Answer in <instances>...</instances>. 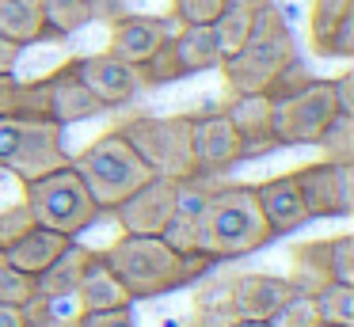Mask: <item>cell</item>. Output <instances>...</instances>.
Segmentation results:
<instances>
[{"label": "cell", "mask_w": 354, "mask_h": 327, "mask_svg": "<svg viewBox=\"0 0 354 327\" xmlns=\"http://www.w3.org/2000/svg\"><path fill=\"white\" fill-rule=\"evenodd\" d=\"M103 259L133 301H153L160 293H176V289L191 286V281L206 278L214 270L209 255H198V251L176 255L160 236H130V232L118 236L103 251Z\"/></svg>", "instance_id": "cell-1"}, {"label": "cell", "mask_w": 354, "mask_h": 327, "mask_svg": "<svg viewBox=\"0 0 354 327\" xmlns=\"http://www.w3.org/2000/svg\"><path fill=\"white\" fill-rule=\"evenodd\" d=\"M270 240H274V232H270L259 202H255V187H248V183L214 187L202 213L194 217V247L214 263L244 259L252 251L267 247Z\"/></svg>", "instance_id": "cell-2"}, {"label": "cell", "mask_w": 354, "mask_h": 327, "mask_svg": "<svg viewBox=\"0 0 354 327\" xmlns=\"http://www.w3.org/2000/svg\"><path fill=\"white\" fill-rule=\"evenodd\" d=\"M293 57H297V46H293L290 23H286V15L267 0V4L255 8L248 42L240 46L232 57H225L217 68H221V76H225L229 95H252V91L267 88L278 76V68Z\"/></svg>", "instance_id": "cell-3"}, {"label": "cell", "mask_w": 354, "mask_h": 327, "mask_svg": "<svg viewBox=\"0 0 354 327\" xmlns=\"http://www.w3.org/2000/svg\"><path fill=\"white\" fill-rule=\"evenodd\" d=\"M73 167H77V175L84 179L92 202L100 205V213H111L122 198H130L141 183L153 179L149 164L130 149V141H126L118 129H111V133L95 137L92 144H84V149L73 156Z\"/></svg>", "instance_id": "cell-4"}, {"label": "cell", "mask_w": 354, "mask_h": 327, "mask_svg": "<svg viewBox=\"0 0 354 327\" xmlns=\"http://www.w3.org/2000/svg\"><path fill=\"white\" fill-rule=\"evenodd\" d=\"M24 205L31 209V221L42 228H54V232L77 240L84 228L95 225L100 217V205L92 202L84 179L77 175L73 160L57 171H46L42 179L24 183Z\"/></svg>", "instance_id": "cell-5"}, {"label": "cell", "mask_w": 354, "mask_h": 327, "mask_svg": "<svg viewBox=\"0 0 354 327\" xmlns=\"http://www.w3.org/2000/svg\"><path fill=\"white\" fill-rule=\"evenodd\" d=\"M118 133L130 141V149L149 164L153 175L164 179H191L198 175L191 149V114H171V118H156V114H133L118 126Z\"/></svg>", "instance_id": "cell-6"}, {"label": "cell", "mask_w": 354, "mask_h": 327, "mask_svg": "<svg viewBox=\"0 0 354 327\" xmlns=\"http://www.w3.org/2000/svg\"><path fill=\"white\" fill-rule=\"evenodd\" d=\"M335 114H339V106H335V95H331V84L316 76L308 88H301V91H293V95H286L274 103V122H270V129H274L278 149L316 144Z\"/></svg>", "instance_id": "cell-7"}, {"label": "cell", "mask_w": 354, "mask_h": 327, "mask_svg": "<svg viewBox=\"0 0 354 327\" xmlns=\"http://www.w3.org/2000/svg\"><path fill=\"white\" fill-rule=\"evenodd\" d=\"M305 198L308 221L324 217H351L354 213V164H328L316 160L297 171H290Z\"/></svg>", "instance_id": "cell-8"}, {"label": "cell", "mask_w": 354, "mask_h": 327, "mask_svg": "<svg viewBox=\"0 0 354 327\" xmlns=\"http://www.w3.org/2000/svg\"><path fill=\"white\" fill-rule=\"evenodd\" d=\"M176 194L179 183L164 179V175H153L149 183H141L130 198L115 205V221L122 225V232L130 236H160V228L168 225V217L176 213Z\"/></svg>", "instance_id": "cell-9"}, {"label": "cell", "mask_w": 354, "mask_h": 327, "mask_svg": "<svg viewBox=\"0 0 354 327\" xmlns=\"http://www.w3.org/2000/svg\"><path fill=\"white\" fill-rule=\"evenodd\" d=\"M191 149H194L198 171H206V175H221L244 160V141L232 129V122L225 118V111L191 114Z\"/></svg>", "instance_id": "cell-10"}, {"label": "cell", "mask_w": 354, "mask_h": 327, "mask_svg": "<svg viewBox=\"0 0 354 327\" xmlns=\"http://www.w3.org/2000/svg\"><path fill=\"white\" fill-rule=\"evenodd\" d=\"M73 68L84 80V88L103 103V111L126 106L141 91L138 68L118 61L115 53H84V57H73Z\"/></svg>", "instance_id": "cell-11"}, {"label": "cell", "mask_w": 354, "mask_h": 327, "mask_svg": "<svg viewBox=\"0 0 354 327\" xmlns=\"http://www.w3.org/2000/svg\"><path fill=\"white\" fill-rule=\"evenodd\" d=\"M65 126L57 122H27L24 129V141H19L16 156L4 171H12L19 183H31V179H42L46 171H57V167L69 164V152H65Z\"/></svg>", "instance_id": "cell-12"}, {"label": "cell", "mask_w": 354, "mask_h": 327, "mask_svg": "<svg viewBox=\"0 0 354 327\" xmlns=\"http://www.w3.org/2000/svg\"><path fill=\"white\" fill-rule=\"evenodd\" d=\"M293 289L278 274H236L232 281H225V301L232 308V319H255L267 324L274 316V308L282 301H290Z\"/></svg>", "instance_id": "cell-13"}, {"label": "cell", "mask_w": 354, "mask_h": 327, "mask_svg": "<svg viewBox=\"0 0 354 327\" xmlns=\"http://www.w3.org/2000/svg\"><path fill=\"white\" fill-rule=\"evenodd\" d=\"M225 118L232 122V129L244 141V160L252 156H267V152L278 149L274 141V103H270L263 91H252V95H232L229 106H225Z\"/></svg>", "instance_id": "cell-14"}, {"label": "cell", "mask_w": 354, "mask_h": 327, "mask_svg": "<svg viewBox=\"0 0 354 327\" xmlns=\"http://www.w3.org/2000/svg\"><path fill=\"white\" fill-rule=\"evenodd\" d=\"M168 38H171V27L160 15H130L126 12L122 19L111 23V50L107 53H115L118 61L138 68L141 61H145L160 42H168Z\"/></svg>", "instance_id": "cell-15"}, {"label": "cell", "mask_w": 354, "mask_h": 327, "mask_svg": "<svg viewBox=\"0 0 354 327\" xmlns=\"http://www.w3.org/2000/svg\"><path fill=\"white\" fill-rule=\"evenodd\" d=\"M46 80H50V118L57 126H73V122H88L95 114H103V103L84 88V80L73 68V57L65 65H57Z\"/></svg>", "instance_id": "cell-16"}, {"label": "cell", "mask_w": 354, "mask_h": 327, "mask_svg": "<svg viewBox=\"0 0 354 327\" xmlns=\"http://www.w3.org/2000/svg\"><path fill=\"white\" fill-rule=\"evenodd\" d=\"M255 202H259V209H263V217H267L274 236L297 232L301 225H308L305 198H301L293 175H274L267 183H255Z\"/></svg>", "instance_id": "cell-17"}, {"label": "cell", "mask_w": 354, "mask_h": 327, "mask_svg": "<svg viewBox=\"0 0 354 327\" xmlns=\"http://www.w3.org/2000/svg\"><path fill=\"white\" fill-rule=\"evenodd\" d=\"M80 312H103V308H130L133 297L126 293V286L115 278V270L107 266L103 251H92L84 274H80V286L73 293Z\"/></svg>", "instance_id": "cell-18"}, {"label": "cell", "mask_w": 354, "mask_h": 327, "mask_svg": "<svg viewBox=\"0 0 354 327\" xmlns=\"http://www.w3.org/2000/svg\"><path fill=\"white\" fill-rule=\"evenodd\" d=\"M69 236H62V232H54V228H42V225H31L24 236H19L16 243H12L8 251H4V263H12L16 270H24V274H31V278H39L42 270H46L50 263H54L57 255H62L65 247H69Z\"/></svg>", "instance_id": "cell-19"}, {"label": "cell", "mask_w": 354, "mask_h": 327, "mask_svg": "<svg viewBox=\"0 0 354 327\" xmlns=\"http://www.w3.org/2000/svg\"><path fill=\"white\" fill-rule=\"evenodd\" d=\"M293 293L313 297L316 289H324L331 278V243L328 240H301L290 247V274H286Z\"/></svg>", "instance_id": "cell-20"}, {"label": "cell", "mask_w": 354, "mask_h": 327, "mask_svg": "<svg viewBox=\"0 0 354 327\" xmlns=\"http://www.w3.org/2000/svg\"><path fill=\"white\" fill-rule=\"evenodd\" d=\"M88 259H92V247H80V243L73 240L69 247H65L62 255H57L54 263H50L46 270L35 278V289H39L42 301H73V293H77V286H80V274H84Z\"/></svg>", "instance_id": "cell-21"}, {"label": "cell", "mask_w": 354, "mask_h": 327, "mask_svg": "<svg viewBox=\"0 0 354 327\" xmlns=\"http://www.w3.org/2000/svg\"><path fill=\"white\" fill-rule=\"evenodd\" d=\"M171 46H176L183 76L209 73V68L221 65L217 38H214V27H209V23H187V27H179V35H171Z\"/></svg>", "instance_id": "cell-22"}, {"label": "cell", "mask_w": 354, "mask_h": 327, "mask_svg": "<svg viewBox=\"0 0 354 327\" xmlns=\"http://www.w3.org/2000/svg\"><path fill=\"white\" fill-rule=\"evenodd\" d=\"M0 35L16 42L19 50L46 42V23H42L39 0H0Z\"/></svg>", "instance_id": "cell-23"}, {"label": "cell", "mask_w": 354, "mask_h": 327, "mask_svg": "<svg viewBox=\"0 0 354 327\" xmlns=\"http://www.w3.org/2000/svg\"><path fill=\"white\" fill-rule=\"evenodd\" d=\"M42 23H46V38H69L92 19V4L88 0H39Z\"/></svg>", "instance_id": "cell-24"}, {"label": "cell", "mask_w": 354, "mask_h": 327, "mask_svg": "<svg viewBox=\"0 0 354 327\" xmlns=\"http://www.w3.org/2000/svg\"><path fill=\"white\" fill-rule=\"evenodd\" d=\"M252 19H255V8L225 4V12L209 23V27H214V38H217V53H221V61L232 57V53L248 42V35H252Z\"/></svg>", "instance_id": "cell-25"}, {"label": "cell", "mask_w": 354, "mask_h": 327, "mask_svg": "<svg viewBox=\"0 0 354 327\" xmlns=\"http://www.w3.org/2000/svg\"><path fill=\"white\" fill-rule=\"evenodd\" d=\"M316 316L320 324L331 327H354V286H343V281H328L324 289L313 293Z\"/></svg>", "instance_id": "cell-26"}, {"label": "cell", "mask_w": 354, "mask_h": 327, "mask_svg": "<svg viewBox=\"0 0 354 327\" xmlns=\"http://www.w3.org/2000/svg\"><path fill=\"white\" fill-rule=\"evenodd\" d=\"M313 4V15H308V35H313V50L320 57H328V42H331V30L339 27L346 12L354 8V0H308Z\"/></svg>", "instance_id": "cell-27"}, {"label": "cell", "mask_w": 354, "mask_h": 327, "mask_svg": "<svg viewBox=\"0 0 354 327\" xmlns=\"http://www.w3.org/2000/svg\"><path fill=\"white\" fill-rule=\"evenodd\" d=\"M316 149L324 152L328 164H354V114H335L320 133Z\"/></svg>", "instance_id": "cell-28"}, {"label": "cell", "mask_w": 354, "mask_h": 327, "mask_svg": "<svg viewBox=\"0 0 354 327\" xmlns=\"http://www.w3.org/2000/svg\"><path fill=\"white\" fill-rule=\"evenodd\" d=\"M138 80H141V88H164V84H171V80H183V68H179V57H176L171 38H168V42H160L138 65Z\"/></svg>", "instance_id": "cell-29"}, {"label": "cell", "mask_w": 354, "mask_h": 327, "mask_svg": "<svg viewBox=\"0 0 354 327\" xmlns=\"http://www.w3.org/2000/svg\"><path fill=\"white\" fill-rule=\"evenodd\" d=\"M16 118L24 122H54L50 118V80H19V95H16Z\"/></svg>", "instance_id": "cell-30"}, {"label": "cell", "mask_w": 354, "mask_h": 327, "mask_svg": "<svg viewBox=\"0 0 354 327\" xmlns=\"http://www.w3.org/2000/svg\"><path fill=\"white\" fill-rule=\"evenodd\" d=\"M316 80V73L305 65L301 57H293V61H286L282 68H278V76L263 88V95L270 99V103H278V99H286V95H293V91H301V88H308V84Z\"/></svg>", "instance_id": "cell-31"}, {"label": "cell", "mask_w": 354, "mask_h": 327, "mask_svg": "<svg viewBox=\"0 0 354 327\" xmlns=\"http://www.w3.org/2000/svg\"><path fill=\"white\" fill-rule=\"evenodd\" d=\"M39 297L35 289V278L24 270H16L12 263L0 259V304H16V308H27V304Z\"/></svg>", "instance_id": "cell-32"}, {"label": "cell", "mask_w": 354, "mask_h": 327, "mask_svg": "<svg viewBox=\"0 0 354 327\" xmlns=\"http://www.w3.org/2000/svg\"><path fill=\"white\" fill-rule=\"evenodd\" d=\"M267 327H320V316H316L313 297L293 293L290 301H282L274 308V316L267 319Z\"/></svg>", "instance_id": "cell-33"}, {"label": "cell", "mask_w": 354, "mask_h": 327, "mask_svg": "<svg viewBox=\"0 0 354 327\" xmlns=\"http://www.w3.org/2000/svg\"><path fill=\"white\" fill-rule=\"evenodd\" d=\"M160 240L168 243L171 251H176V255H194V217L191 213H183V209H176L168 217V225L160 228Z\"/></svg>", "instance_id": "cell-34"}, {"label": "cell", "mask_w": 354, "mask_h": 327, "mask_svg": "<svg viewBox=\"0 0 354 327\" xmlns=\"http://www.w3.org/2000/svg\"><path fill=\"white\" fill-rule=\"evenodd\" d=\"M328 243H331V278L343 281V286H354V236L339 232Z\"/></svg>", "instance_id": "cell-35"}, {"label": "cell", "mask_w": 354, "mask_h": 327, "mask_svg": "<svg viewBox=\"0 0 354 327\" xmlns=\"http://www.w3.org/2000/svg\"><path fill=\"white\" fill-rule=\"evenodd\" d=\"M31 225H35V221H31V209H27L24 202L8 205V209H0V255H4V251H8Z\"/></svg>", "instance_id": "cell-36"}, {"label": "cell", "mask_w": 354, "mask_h": 327, "mask_svg": "<svg viewBox=\"0 0 354 327\" xmlns=\"http://www.w3.org/2000/svg\"><path fill=\"white\" fill-rule=\"evenodd\" d=\"M27 327H80V324H77V312H57L54 301L35 297L27 304Z\"/></svg>", "instance_id": "cell-37"}, {"label": "cell", "mask_w": 354, "mask_h": 327, "mask_svg": "<svg viewBox=\"0 0 354 327\" xmlns=\"http://www.w3.org/2000/svg\"><path fill=\"white\" fill-rule=\"evenodd\" d=\"M171 12L183 23H214L225 12V0H171Z\"/></svg>", "instance_id": "cell-38"}, {"label": "cell", "mask_w": 354, "mask_h": 327, "mask_svg": "<svg viewBox=\"0 0 354 327\" xmlns=\"http://www.w3.org/2000/svg\"><path fill=\"white\" fill-rule=\"evenodd\" d=\"M328 57H343V61H351V57H354V8L343 15V19H339V27L331 30Z\"/></svg>", "instance_id": "cell-39"}, {"label": "cell", "mask_w": 354, "mask_h": 327, "mask_svg": "<svg viewBox=\"0 0 354 327\" xmlns=\"http://www.w3.org/2000/svg\"><path fill=\"white\" fill-rule=\"evenodd\" d=\"M80 327H138L130 308H103V312H77Z\"/></svg>", "instance_id": "cell-40"}, {"label": "cell", "mask_w": 354, "mask_h": 327, "mask_svg": "<svg viewBox=\"0 0 354 327\" xmlns=\"http://www.w3.org/2000/svg\"><path fill=\"white\" fill-rule=\"evenodd\" d=\"M328 84H331L339 114H354V73H339V76H331Z\"/></svg>", "instance_id": "cell-41"}, {"label": "cell", "mask_w": 354, "mask_h": 327, "mask_svg": "<svg viewBox=\"0 0 354 327\" xmlns=\"http://www.w3.org/2000/svg\"><path fill=\"white\" fill-rule=\"evenodd\" d=\"M16 95H19V76L0 73V118H16Z\"/></svg>", "instance_id": "cell-42"}, {"label": "cell", "mask_w": 354, "mask_h": 327, "mask_svg": "<svg viewBox=\"0 0 354 327\" xmlns=\"http://www.w3.org/2000/svg\"><path fill=\"white\" fill-rule=\"evenodd\" d=\"M88 4H92V19L115 23V19H122V15H126V0H88Z\"/></svg>", "instance_id": "cell-43"}, {"label": "cell", "mask_w": 354, "mask_h": 327, "mask_svg": "<svg viewBox=\"0 0 354 327\" xmlns=\"http://www.w3.org/2000/svg\"><path fill=\"white\" fill-rule=\"evenodd\" d=\"M16 65H19V46L0 35V73H16Z\"/></svg>", "instance_id": "cell-44"}, {"label": "cell", "mask_w": 354, "mask_h": 327, "mask_svg": "<svg viewBox=\"0 0 354 327\" xmlns=\"http://www.w3.org/2000/svg\"><path fill=\"white\" fill-rule=\"evenodd\" d=\"M0 327H27V308L0 304Z\"/></svg>", "instance_id": "cell-45"}, {"label": "cell", "mask_w": 354, "mask_h": 327, "mask_svg": "<svg viewBox=\"0 0 354 327\" xmlns=\"http://www.w3.org/2000/svg\"><path fill=\"white\" fill-rule=\"evenodd\" d=\"M229 327H267V324H255V319H232Z\"/></svg>", "instance_id": "cell-46"}, {"label": "cell", "mask_w": 354, "mask_h": 327, "mask_svg": "<svg viewBox=\"0 0 354 327\" xmlns=\"http://www.w3.org/2000/svg\"><path fill=\"white\" fill-rule=\"evenodd\" d=\"M320 327H331V324H320Z\"/></svg>", "instance_id": "cell-47"}]
</instances>
